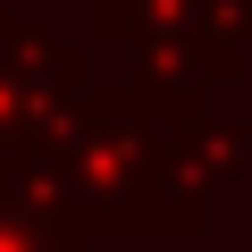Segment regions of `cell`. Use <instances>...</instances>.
I'll return each mask as SVG.
<instances>
[{
  "label": "cell",
  "instance_id": "6da1fadb",
  "mask_svg": "<svg viewBox=\"0 0 252 252\" xmlns=\"http://www.w3.org/2000/svg\"><path fill=\"white\" fill-rule=\"evenodd\" d=\"M193 109H202L193 93H168V84H152L143 67L84 93L67 143H59L51 160H59L67 185L93 202L101 235H193V227H202L210 185H202L193 160H185Z\"/></svg>",
  "mask_w": 252,
  "mask_h": 252
},
{
  "label": "cell",
  "instance_id": "7a4b0ae2",
  "mask_svg": "<svg viewBox=\"0 0 252 252\" xmlns=\"http://www.w3.org/2000/svg\"><path fill=\"white\" fill-rule=\"evenodd\" d=\"M93 34L118 42L152 84L210 101L252 67V0H93Z\"/></svg>",
  "mask_w": 252,
  "mask_h": 252
},
{
  "label": "cell",
  "instance_id": "3957f363",
  "mask_svg": "<svg viewBox=\"0 0 252 252\" xmlns=\"http://www.w3.org/2000/svg\"><path fill=\"white\" fill-rule=\"evenodd\" d=\"M93 93V51L0 9V160H51Z\"/></svg>",
  "mask_w": 252,
  "mask_h": 252
},
{
  "label": "cell",
  "instance_id": "277c9868",
  "mask_svg": "<svg viewBox=\"0 0 252 252\" xmlns=\"http://www.w3.org/2000/svg\"><path fill=\"white\" fill-rule=\"evenodd\" d=\"M93 227L59 160H0V252H93Z\"/></svg>",
  "mask_w": 252,
  "mask_h": 252
},
{
  "label": "cell",
  "instance_id": "5b68a950",
  "mask_svg": "<svg viewBox=\"0 0 252 252\" xmlns=\"http://www.w3.org/2000/svg\"><path fill=\"white\" fill-rule=\"evenodd\" d=\"M185 160H193V177L219 193V185H235V177H252V118H227V109H193V126H185Z\"/></svg>",
  "mask_w": 252,
  "mask_h": 252
}]
</instances>
